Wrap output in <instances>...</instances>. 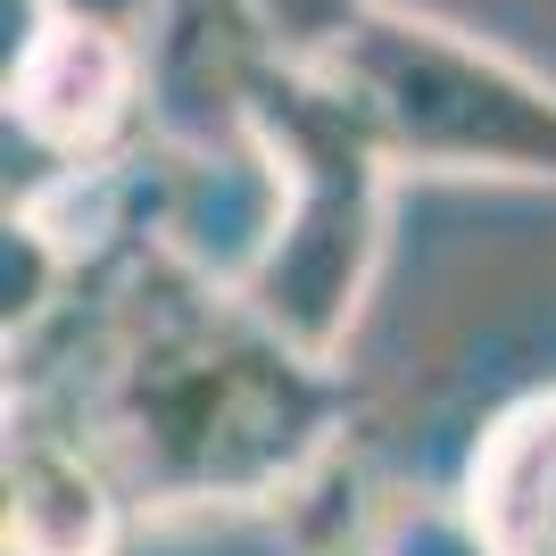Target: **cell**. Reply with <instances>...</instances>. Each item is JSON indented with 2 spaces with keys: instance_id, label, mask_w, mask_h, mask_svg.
Instances as JSON below:
<instances>
[{
  "instance_id": "obj_1",
  "label": "cell",
  "mask_w": 556,
  "mask_h": 556,
  "mask_svg": "<svg viewBox=\"0 0 556 556\" xmlns=\"http://www.w3.org/2000/svg\"><path fill=\"white\" fill-rule=\"evenodd\" d=\"M84 432L141 507H282L349 441V399L341 374L282 349L232 291L134 250L92 325Z\"/></svg>"
},
{
  "instance_id": "obj_2",
  "label": "cell",
  "mask_w": 556,
  "mask_h": 556,
  "mask_svg": "<svg viewBox=\"0 0 556 556\" xmlns=\"http://www.w3.org/2000/svg\"><path fill=\"white\" fill-rule=\"evenodd\" d=\"M241 125L275 159L282 208L266 225V250L250 257V275L232 282V300L282 349L341 366L349 332L374 300L382 250H391L399 166L382 159V141L366 134V116L341 100L325 67H291L266 50L241 84Z\"/></svg>"
},
{
  "instance_id": "obj_3",
  "label": "cell",
  "mask_w": 556,
  "mask_h": 556,
  "mask_svg": "<svg viewBox=\"0 0 556 556\" xmlns=\"http://www.w3.org/2000/svg\"><path fill=\"white\" fill-rule=\"evenodd\" d=\"M399 175L556 191V84L515 50L424 9H374L325 59Z\"/></svg>"
},
{
  "instance_id": "obj_4",
  "label": "cell",
  "mask_w": 556,
  "mask_h": 556,
  "mask_svg": "<svg viewBox=\"0 0 556 556\" xmlns=\"http://www.w3.org/2000/svg\"><path fill=\"white\" fill-rule=\"evenodd\" d=\"M141 100H150V50L92 34V25H42L9 59V125L50 166H100L134 150Z\"/></svg>"
},
{
  "instance_id": "obj_5",
  "label": "cell",
  "mask_w": 556,
  "mask_h": 556,
  "mask_svg": "<svg viewBox=\"0 0 556 556\" xmlns=\"http://www.w3.org/2000/svg\"><path fill=\"white\" fill-rule=\"evenodd\" d=\"M134 490L84 424L9 416L0 457V548L9 556H125Z\"/></svg>"
},
{
  "instance_id": "obj_6",
  "label": "cell",
  "mask_w": 556,
  "mask_h": 556,
  "mask_svg": "<svg viewBox=\"0 0 556 556\" xmlns=\"http://www.w3.org/2000/svg\"><path fill=\"white\" fill-rule=\"evenodd\" d=\"M457 498L507 556H556V382L490 416Z\"/></svg>"
},
{
  "instance_id": "obj_7",
  "label": "cell",
  "mask_w": 556,
  "mask_h": 556,
  "mask_svg": "<svg viewBox=\"0 0 556 556\" xmlns=\"http://www.w3.org/2000/svg\"><path fill=\"white\" fill-rule=\"evenodd\" d=\"M357 556H507V548L473 523V507L457 490H391L366 515Z\"/></svg>"
},
{
  "instance_id": "obj_8",
  "label": "cell",
  "mask_w": 556,
  "mask_h": 556,
  "mask_svg": "<svg viewBox=\"0 0 556 556\" xmlns=\"http://www.w3.org/2000/svg\"><path fill=\"white\" fill-rule=\"evenodd\" d=\"M374 9L382 0H232V17L250 25V42L266 59H291V67H325Z\"/></svg>"
},
{
  "instance_id": "obj_9",
  "label": "cell",
  "mask_w": 556,
  "mask_h": 556,
  "mask_svg": "<svg viewBox=\"0 0 556 556\" xmlns=\"http://www.w3.org/2000/svg\"><path fill=\"white\" fill-rule=\"evenodd\" d=\"M34 17H42V25H92V34H116V42L159 50L166 0H34Z\"/></svg>"
}]
</instances>
